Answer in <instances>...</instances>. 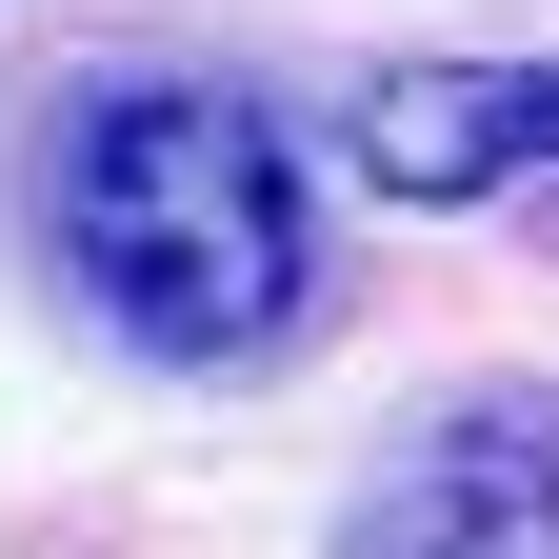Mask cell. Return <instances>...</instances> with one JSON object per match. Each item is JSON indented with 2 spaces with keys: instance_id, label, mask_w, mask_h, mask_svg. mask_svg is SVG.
<instances>
[{
  "instance_id": "3957f363",
  "label": "cell",
  "mask_w": 559,
  "mask_h": 559,
  "mask_svg": "<svg viewBox=\"0 0 559 559\" xmlns=\"http://www.w3.org/2000/svg\"><path fill=\"white\" fill-rule=\"evenodd\" d=\"M340 160L380 200H500V180H559V60H380L340 100Z\"/></svg>"
},
{
  "instance_id": "7a4b0ae2",
  "label": "cell",
  "mask_w": 559,
  "mask_h": 559,
  "mask_svg": "<svg viewBox=\"0 0 559 559\" xmlns=\"http://www.w3.org/2000/svg\"><path fill=\"white\" fill-rule=\"evenodd\" d=\"M340 559H559V400H460L360 479Z\"/></svg>"
},
{
  "instance_id": "6da1fadb",
  "label": "cell",
  "mask_w": 559,
  "mask_h": 559,
  "mask_svg": "<svg viewBox=\"0 0 559 559\" xmlns=\"http://www.w3.org/2000/svg\"><path fill=\"white\" fill-rule=\"evenodd\" d=\"M40 240L140 360L300 340V160L240 81H81L40 140Z\"/></svg>"
}]
</instances>
